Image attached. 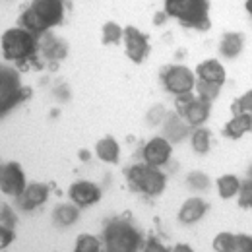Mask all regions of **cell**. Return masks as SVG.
Listing matches in <instances>:
<instances>
[{
	"mask_svg": "<svg viewBox=\"0 0 252 252\" xmlns=\"http://www.w3.org/2000/svg\"><path fill=\"white\" fill-rule=\"evenodd\" d=\"M63 0H33L30 8L22 14V24L28 32L43 33L63 22Z\"/></svg>",
	"mask_w": 252,
	"mask_h": 252,
	"instance_id": "1",
	"label": "cell"
},
{
	"mask_svg": "<svg viewBox=\"0 0 252 252\" xmlns=\"http://www.w3.org/2000/svg\"><path fill=\"white\" fill-rule=\"evenodd\" d=\"M165 10L187 26L208 28V0H165Z\"/></svg>",
	"mask_w": 252,
	"mask_h": 252,
	"instance_id": "2",
	"label": "cell"
},
{
	"mask_svg": "<svg viewBox=\"0 0 252 252\" xmlns=\"http://www.w3.org/2000/svg\"><path fill=\"white\" fill-rule=\"evenodd\" d=\"M105 243L111 252H132L142 247V237L130 223L113 221L105 229Z\"/></svg>",
	"mask_w": 252,
	"mask_h": 252,
	"instance_id": "3",
	"label": "cell"
},
{
	"mask_svg": "<svg viewBox=\"0 0 252 252\" xmlns=\"http://www.w3.org/2000/svg\"><path fill=\"white\" fill-rule=\"evenodd\" d=\"M0 45H2V53L8 61H24V59L32 57L37 43L33 39L32 32L12 28L2 35Z\"/></svg>",
	"mask_w": 252,
	"mask_h": 252,
	"instance_id": "4",
	"label": "cell"
},
{
	"mask_svg": "<svg viewBox=\"0 0 252 252\" xmlns=\"http://www.w3.org/2000/svg\"><path fill=\"white\" fill-rule=\"evenodd\" d=\"M128 181L136 190L156 196L165 187V177L154 165H134L128 173Z\"/></svg>",
	"mask_w": 252,
	"mask_h": 252,
	"instance_id": "5",
	"label": "cell"
},
{
	"mask_svg": "<svg viewBox=\"0 0 252 252\" xmlns=\"http://www.w3.org/2000/svg\"><path fill=\"white\" fill-rule=\"evenodd\" d=\"M20 97H22V84L18 72L8 66H0V115L12 109L20 101Z\"/></svg>",
	"mask_w": 252,
	"mask_h": 252,
	"instance_id": "6",
	"label": "cell"
},
{
	"mask_svg": "<svg viewBox=\"0 0 252 252\" xmlns=\"http://www.w3.org/2000/svg\"><path fill=\"white\" fill-rule=\"evenodd\" d=\"M26 189V177L18 163H6L0 167V190L8 196H20Z\"/></svg>",
	"mask_w": 252,
	"mask_h": 252,
	"instance_id": "7",
	"label": "cell"
},
{
	"mask_svg": "<svg viewBox=\"0 0 252 252\" xmlns=\"http://www.w3.org/2000/svg\"><path fill=\"white\" fill-rule=\"evenodd\" d=\"M165 86L171 94H177V95H183V94H189L194 86V76L190 72L189 68L185 66H173L165 72Z\"/></svg>",
	"mask_w": 252,
	"mask_h": 252,
	"instance_id": "8",
	"label": "cell"
},
{
	"mask_svg": "<svg viewBox=\"0 0 252 252\" xmlns=\"http://www.w3.org/2000/svg\"><path fill=\"white\" fill-rule=\"evenodd\" d=\"M181 99L177 101V107L181 111V115L189 121L190 125H200L208 119V103L206 101H196L192 99L189 94H183L179 95Z\"/></svg>",
	"mask_w": 252,
	"mask_h": 252,
	"instance_id": "9",
	"label": "cell"
},
{
	"mask_svg": "<svg viewBox=\"0 0 252 252\" xmlns=\"http://www.w3.org/2000/svg\"><path fill=\"white\" fill-rule=\"evenodd\" d=\"M125 35V45H126V55L134 61V63H142L148 55V41L142 33L138 32L136 28L128 26L126 30H123Z\"/></svg>",
	"mask_w": 252,
	"mask_h": 252,
	"instance_id": "10",
	"label": "cell"
},
{
	"mask_svg": "<svg viewBox=\"0 0 252 252\" xmlns=\"http://www.w3.org/2000/svg\"><path fill=\"white\" fill-rule=\"evenodd\" d=\"M169 156H171V144L165 138H154L144 148V158L148 161V165H154V167L167 163Z\"/></svg>",
	"mask_w": 252,
	"mask_h": 252,
	"instance_id": "11",
	"label": "cell"
},
{
	"mask_svg": "<svg viewBox=\"0 0 252 252\" xmlns=\"http://www.w3.org/2000/svg\"><path fill=\"white\" fill-rule=\"evenodd\" d=\"M70 198L72 202H76L78 206H90V204H95L99 202L101 198V192L95 187L94 183L90 181H78L70 187Z\"/></svg>",
	"mask_w": 252,
	"mask_h": 252,
	"instance_id": "12",
	"label": "cell"
},
{
	"mask_svg": "<svg viewBox=\"0 0 252 252\" xmlns=\"http://www.w3.org/2000/svg\"><path fill=\"white\" fill-rule=\"evenodd\" d=\"M49 196V187L41 185V183H33L30 187L22 190V194L18 196L20 200V208L22 210H33L37 206H41Z\"/></svg>",
	"mask_w": 252,
	"mask_h": 252,
	"instance_id": "13",
	"label": "cell"
},
{
	"mask_svg": "<svg viewBox=\"0 0 252 252\" xmlns=\"http://www.w3.org/2000/svg\"><path fill=\"white\" fill-rule=\"evenodd\" d=\"M198 76H200L202 82L221 86L223 80H225V70L218 61H206V63L198 66Z\"/></svg>",
	"mask_w": 252,
	"mask_h": 252,
	"instance_id": "14",
	"label": "cell"
},
{
	"mask_svg": "<svg viewBox=\"0 0 252 252\" xmlns=\"http://www.w3.org/2000/svg\"><path fill=\"white\" fill-rule=\"evenodd\" d=\"M95 154L99 156V159H103L107 163H117V159H119V144L111 136H107V138L97 142Z\"/></svg>",
	"mask_w": 252,
	"mask_h": 252,
	"instance_id": "15",
	"label": "cell"
},
{
	"mask_svg": "<svg viewBox=\"0 0 252 252\" xmlns=\"http://www.w3.org/2000/svg\"><path fill=\"white\" fill-rule=\"evenodd\" d=\"M204 202L202 200H198V198H192L189 200L183 208H181V214H179V218L183 223H194V221H198L202 216H204Z\"/></svg>",
	"mask_w": 252,
	"mask_h": 252,
	"instance_id": "16",
	"label": "cell"
},
{
	"mask_svg": "<svg viewBox=\"0 0 252 252\" xmlns=\"http://www.w3.org/2000/svg\"><path fill=\"white\" fill-rule=\"evenodd\" d=\"M251 113H241V115H237L229 125L225 128V132H227V136H231V138H241L247 130H251Z\"/></svg>",
	"mask_w": 252,
	"mask_h": 252,
	"instance_id": "17",
	"label": "cell"
},
{
	"mask_svg": "<svg viewBox=\"0 0 252 252\" xmlns=\"http://www.w3.org/2000/svg\"><path fill=\"white\" fill-rule=\"evenodd\" d=\"M239 189H241L239 179L233 177V175H225V177H221L220 181H218V190H220L221 198H231L233 194L239 192Z\"/></svg>",
	"mask_w": 252,
	"mask_h": 252,
	"instance_id": "18",
	"label": "cell"
},
{
	"mask_svg": "<svg viewBox=\"0 0 252 252\" xmlns=\"http://www.w3.org/2000/svg\"><path fill=\"white\" fill-rule=\"evenodd\" d=\"M241 47H243L241 35H237V33H227V35L223 37V43H221V53H223L225 57H235V55L241 51Z\"/></svg>",
	"mask_w": 252,
	"mask_h": 252,
	"instance_id": "19",
	"label": "cell"
},
{
	"mask_svg": "<svg viewBox=\"0 0 252 252\" xmlns=\"http://www.w3.org/2000/svg\"><path fill=\"white\" fill-rule=\"evenodd\" d=\"M78 220V210L74 206H59L55 210V221L59 225H72Z\"/></svg>",
	"mask_w": 252,
	"mask_h": 252,
	"instance_id": "20",
	"label": "cell"
},
{
	"mask_svg": "<svg viewBox=\"0 0 252 252\" xmlns=\"http://www.w3.org/2000/svg\"><path fill=\"white\" fill-rule=\"evenodd\" d=\"M121 37H123V28L121 26H117V24H105L103 26V43L107 45H113V43H119L121 41Z\"/></svg>",
	"mask_w": 252,
	"mask_h": 252,
	"instance_id": "21",
	"label": "cell"
},
{
	"mask_svg": "<svg viewBox=\"0 0 252 252\" xmlns=\"http://www.w3.org/2000/svg\"><path fill=\"white\" fill-rule=\"evenodd\" d=\"M192 146H194V150L198 154H206L210 150V134H208V130H198L194 134V138H192Z\"/></svg>",
	"mask_w": 252,
	"mask_h": 252,
	"instance_id": "22",
	"label": "cell"
},
{
	"mask_svg": "<svg viewBox=\"0 0 252 252\" xmlns=\"http://www.w3.org/2000/svg\"><path fill=\"white\" fill-rule=\"evenodd\" d=\"M76 251L78 252H97L99 251V241L92 235H82L76 241Z\"/></svg>",
	"mask_w": 252,
	"mask_h": 252,
	"instance_id": "23",
	"label": "cell"
},
{
	"mask_svg": "<svg viewBox=\"0 0 252 252\" xmlns=\"http://www.w3.org/2000/svg\"><path fill=\"white\" fill-rule=\"evenodd\" d=\"M220 92V86H216V84H208V82H198V94L202 97V101H206V103H210L216 95Z\"/></svg>",
	"mask_w": 252,
	"mask_h": 252,
	"instance_id": "24",
	"label": "cell"
},
{
	"mask_svg": "<svg viewBox=\"0 0 252 252\" xmlns=\"http://www.w3.org/2000/svg\"><path fill=\"white\" fill-rule=\"evenodd\" d=\"M214 249L216 251H235V237L229 233H221L214 241Z\"/></svg>",
	"mask_w": 252,
	"mask_h": 252,
	"instance_id": "25",
	"label": "cell"
},
{
	"mask_svg": "<svg viewBox=\"0 0 252 252\" xmlns=\"http://www.w3.org/2000/svg\"><path fill=\"white\" fill-rule=\"evenodd\" d=\"M12 241H14V231L10 227H2L0 225V249H6Z\"/></svg>",
	"mask_w": 252,
	"mask_h": 252,
	"instance_id": "26",
	"label": "cell"
},
{
	"mask_svg": "<svg viewBox=\"0 0 252 252\" xmlns=\"http://www.w3.org/2000/svg\"><path fill=\"white\" fill-rule=\"evenodd\" d=\"M247 109H251V94H247L237 105H235V113L237 115H241V113H245Z\"/></svg>",
	"mask_w": 252,
	"mask_h": 252,
	"instance_id": "27",
	"label": "cell"
},
{
	"mask_svg": "<svg viewBox=\"0 0 252 252\" xmlns=\"http://www.w3.org/2000/svg\"><path fill=\"white\" fill-rule=\"evenodd\" d=\"M243 206H251V183L243 187V198H241Z\"/></svg>",
	"mask_w": 252,
	"mask_h": 252,
	"instance_id": "28",
	"label": "cell"
},
{
	"mask_svg": "<svg viewBox=\"0 0 252 252\" xmlns=\"http://www.w3.org/2000/svg\"><path fill=\"white\" fill-rule=\"evenodd\" d=\"M146 251H165L161 245H159L158 241H154V239H150V243H148V249Z\"/></svg>",
	"mask_w": 252,
	"mask_h": 252,
	"instance_id": "29",
	"label": "cell"
}]
</instances>
